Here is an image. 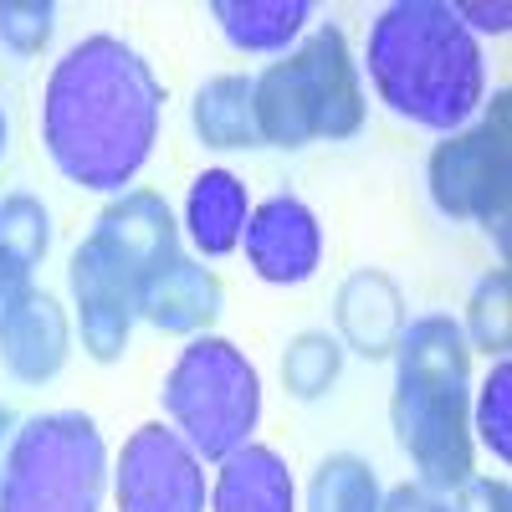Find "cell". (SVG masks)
<instances>
[{"mask_svg":"<svg viewBox=\"0 0 512 512\" xmlns=\"http://www.w3.org/2000/svg\"><path fill=\"white\" fill-rule=\"evenodd\" d=\"M6 139H11V128H6V113H0V154H6Z\"/></svg>","mask_w":512,"mask_h":512,"instance_id":"cell-29","label":"cell"},{"mask_svg":"<svg viewBox=\"0 0 512 512\" xmlns=\"http://www.w3.org/2000/svg\"><path fill=\"white\" fill-rule=\"evenodd\" d=\"M216 512H292V472L272 446H236L216 477Z\"/></svg>","mask_w":512,"mask_h":512,"instance_id":"cell-16","label":"cell"},{"mask_svg":"<svg viewBox=\"0 0 512 512\" xmlns=\"http://www.w3.org/2000/svg\"><path fill=\"white\" fill-rule=\"evenodd\" d=\"M364 62L379 103L436 134H456L487 93L482 47L446 0L390 6L369 31Z\"/></svg>","mask_w":512,"mask_h":512,"instance_id":"cell-2","label":"cell"},{"mask_svg":"<svg viewBox=\"0 0 512 512\" xmlns=\"http://www.w3.org/2000/svg\"><path fill=\"white\" fill-rule=\"evenodd\" d=\"M0 364L21 384H47L67 364V313L57 297L31 292L26 303L0 323Z\"/></svg>","mask_w":512,"mask_h":512,"instance_id":"cell-14","label":"cell"},{"mask_svg":"<svg viewBox=\"0 0 512 512\" xmlns=\"http://www.w3.org/2000/svg\"><path fill=\"white\" fill-rule=\"evenodd\" d=\"M52 26H57L52 0H0V41L16 57H36L52 41Z\"/></svg>","mask_w":512,"mask_h":512,"instance_id":"cell-24","label":"cell"},{"mask_svg":"<svg viewBox=\"0 0 512 512\" xmlns=\"http://www.w3.org/2000/svg\"><path fill=\"white\" fill-rule=\"evenodd\" d=\"M333 313H338V333H344V344L354 354H364V359H390L395 344H400V333H405V323H410L400 287L384 272H374V267L354 272L344 287H338Z\"/></svg>","mask_w":512,"mask_h":512,"instance_id":"cell-13","label":"cell"},{"mask_svg":"<svg viewBox=\"0 0 512 512\" xmlns=\"http://www.w3.org/2000/svg\"><path fill=\"white\" fill-rule=\"evenodd\" d=\"M338 369H344V349H338L328 333H297L287 359H282V384L297 400H318V395L333 390Z\"/></svg>","mask_w":512,"mask_h":512,"instance_id":"cell-21","label":"cell"},{"mask_svg":"<svg viewBox=\"0 0 512 512\" xmlns=\"http://www.w3.org/2000/svg\"><path fill=\"white\" fill-rule=\"evenodd\" d=\"M256 134L277 149H303L313 139H354L364 128V93L349 41L338 26H318L303 47L272 62L251 88Z\"/></svg>","mask_w":512,"mask_h":512,"instance_id":"cell-4","label":"cell"},{"mask_svg":"<svg viewBox=\"0 0 512 512\" xmlns=\"http://www.w3.org/2000/svg\"><path fill=\"white\" fill-rule=\"evenodd\" d=\"M52 246V216L36 195H6L0 200V323H6L31 287V272Z\"/></svg>","mask_w":512,"mask_h":512,"instance_id":"cell-15","label":"cell"},{"mask_svg":"<svg viewBox=\"0 0 512 512\" xmlns=\"http://www.w3.org/2000/svg\"><path fill=\"white\" fill-rule=\"evenodd\" d=\"M246 185L231 175V169H205V175L190 185L185 200V226L195 236V246L205 256H226L236 251L241 231H246Z\"/></svg>","mask_w":512,"mask_h":512,"instance_id":"cell-17","label":"cell"},{"mask_svg":"<svg viewBox=\"0 0 512 512\" xmlns=\"http://www.w3.org/2000/svg\"><path fill=\"white\" fill-rule=\"evenodd\" d=\"M379 512H451L431 487H420V482H405V487H395V492H384L379 497Z\"/></svg>","mask_w":512,"mask_h":512,"instance_id":"cell-26","label":"cell"},{"mask_svg":"<svg viewBox=\"0 0 512 512\" xmlns=\"http://www.w3.org/2000/svg\"><path fill=\"white\" fill-rule=\"evenodd\" d=\"M6 436H11V410L0 405V446H6Z\"/></svg>","mask_w":512,"mask_h":512,"instance_id":"cell-28","label":"cell"},{"mask_svg":"<svg viewBox=\"0 0 512 512\" xmlns=\"http://www.w3.org/2000/svg\"><path fill=\"white\" fill-rule=\"evenodd\" d=\"M456 11H461V21H466V16H477V26H487V31H507V6H497V11H487V6H477V11L456 6Z\"/></svg>","mask_w":512,"mask_h":512,"instance_id":"cell-27","label":"cell"},{"mask_svg":"<svg viewBox=\"0 0 512 512\" xmlns=\"http://www.w3.org/2000/svg\"><path fill=\"white\" fill-rule=\"evenodd\" d=\"M67 282L77 297V323H82V349H88V359L118 364L128 349V328L139 318V282L128 272H118L88 236L72 251Z\"/></svg>","mask_w":512,"mask_h":512,"instance_id":"cell-9","label":"cell"},{"mask_svg":"<svg viewBox=\"0 0 512 512\" xmlns=\"http://www.w3.org/2000/svg\"><path fill=\"white\" fill-rule=\"evenodd\" d=\"M246 262L262 282H277V287H297L308 282L323 262V231H318V216L297 200V195H272L262 200L246 216Z\"/></svg>","mask_w":512,"mask_h":512,"instance_id":"cell-11","label":"cell"},{"mask_svg":"<svg viewBox=\"0 0 512 512\" xmlns=\"http://www.w3.org/2000/svg\"><path fill=\"white\" fill-rule=\"evenodd\" d=\"M210 16L241 52H287V41L303 31L313 6L308 0H216Z\"/></svg>","mask_w":512,"mask_h":512,"instance_id":"cell-19","label":"cell"},{"mask_svg":"<svg viewBox=\"0 0 512 512\" xmlns=\"http://www.w3.org/2000/svg\"><path fill=\"white\" fill-rule=\"evenodd\" d=\"M118 512H205V472L180 431L139 425L123 441Z\"/></svg>","mask_w":512,"mask_h":512,"instance_id":"cell-8","label":"cell"},{"mask_svg":"<svg viewBox=\"0 0 512 512\" xmlns=\"http://www.w3.org/2000/svg\"><path fill=\"white\" fill-rule=\"evenodd\" d=\"M507 292H512V277L507 267L487 272L466 303V323H472V338L477 349L492 354V359H507V344H512V328H507Z\"/></svg>","mask_w":512,"mask_h":512,"instance_id":"cell-22","label":"cell"},{"mask_svg":"<svg viewBox=\"0 0 512 512\" xmlns=\"http://www.w3.org/2000/svg\"><path fill=\"white\" fill-rule=\"evenodd\" d=\"M88 241L108 256L118 272L134 277L139 287H144L159 267H169V262L180 256V226H175V216H169L164 195H154V190H128V195H118L103 216L93 221Z\"/></svg>","mask_w":512,"mask_h":512,"instance_id":"cell-10","label":"cell"},{"mask_svg":"<svg viewBox=\"0 0 512 512\" xmlns=\"http://www.w3.org/2000/svg\"><path fill=\"white\" fill-rule=\"evenodd\" d=\"M456 492H461V502L451 512H507L512 507V492L502 477H466Z\"/></svg>","mask_w":512,"mask_h":512,"instance_id":"cell-25","label":"cell"},{"mask_svg":"<svg viewBox=\"0 0 512 512\" xmlns=\"http://www.w3.org/2000/svg\"><path fill=\"white\" fill-rule=\"evenodd\" d=\"M507 93H492V108L477 128L446 134L431 149L425 164V185L441 216L451 221H482L497 246L507 251V164H512V144H507Z\"/></svg>","mask_w":512,"mask_h":512,"instance_id":"cell-7","label":"cell"},{"mask_svg":"<svg viewBox=\"0 0 512 512\" xmlns=\"http://www.w3.org/2000/svg\"><path fill=\"white\" fill-rule=\"evenodd\" d=\"M395 436L415 461L420 487L456 492L472 477V431H466V405H472V349H466L461 323L446 313L410 318L395 344Z\"/></svg>","mask_w":512,"mask_h":512,"instance_id":"cell-3","label":"cell"},{"mask_svg":"<svg viewBox=\"0 0 512 512\" xmlns=\"http://www.w3.org/2000/svg\"><path fill=\"white\" fill-rule=\"evenodd\" d=\"M251 88L256 77L226 72V77H210L205 88L190 103V123L200 144L210 149H256L262 134H256V108H251Z\"/></svg>","mask_w":512,"mask_h":512,"instance_id":"cell-18","label":"cell"},{"mask_svg":"<svg viewBox=\"0 0 512 512\" xmlns=\"http://www.w3.org/2000/svg\"><path fill=\"white\" fill-rule=\"evenodd\" d=\"M308 512H379L374 466L359 456H328L308 482Z\"/></svg>","mask_w":512,"mask_h":512,"instance_id":"cell-20","label":"cell"},{"mask_svg":"<svg viewBox=\"0 0 512 512\" xmlns=\"http://www.w3.org/2000/svg\"><path fill=\"white\" fill-rule=\"evenodd\" d=\"M164 88L118 36H88L52 67L41 93V139L82 190H123L159 134Z\"/></svg>","mask_w":512,"mask_h":512,"instance_id":"cell-1","label":"cell"},{"mask_svg":"<svg viewBox=\"0 0 512 512\" xmlns=\"http://www.w3.org/2000/svg\"><path fill=\"white\" fill-rule=\"evenodd\" d=\"M226 287L216 272H205L190 256H175L139 287V318L159 333H200L221 318Z\"/></svg>","mask_w":512,"mask_h":512,"instance_id":"cell-12","label":"cell"},{"mask_svg":"<svg viewBox=\"0 0 512 512\" xmlns=\"http://www.w3.org/2000/svg\"><path fill=\"white\" fill-rule=\"evenodd\" d=\"M108 446L77 410L31 415L0 461V512H98Z\"/></svg>","mask_w":512,"mask_h":512,"instance_id":"cell-5","label":"cell"},{"mask_svg":"<svg viewBox=\"0 0 512 512\" xmlns=\"http://www.w3.org/2000/svg\"><path fill=\"white\" fill-rule=\"evenodd\" d=\"M159 400H164L175 431L190 441L195 456L226 461L256 431V415H262V379H256L251 359L231 344V338L200 333L175 359V369L164 374Z\"/></svg>","mask_w":512,"mask_h":512,"instance_id":"cell-6","label":"cell"},{"mask_svg":"<svg viewBox=\"0 0 512 512\" xmlns=\"http://www.w3.org/2000/svg\"><path fill=\"white\" fill-rule=\"evenodd\" d=\"M477 431L487 441V451L497 461L512 456V364L497 359L487 384H482V400H477Z\"/></svg>","mask_w":512,"mask_h":512,"instance_id":"cell-23","label":"cell"}]
</instances>
